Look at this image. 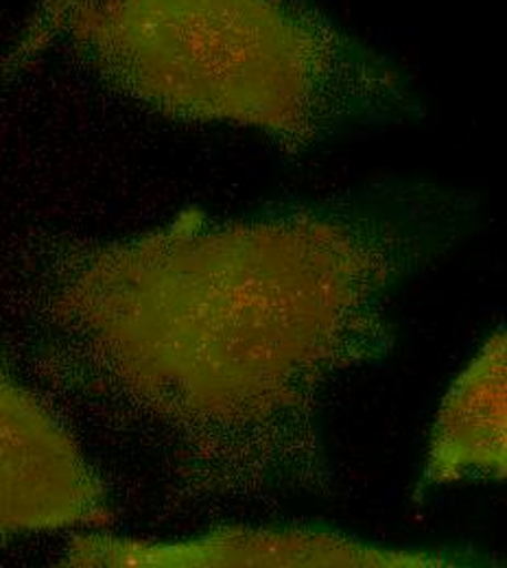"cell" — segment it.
Listing matches in <instances>:
<instances>
[{
  "instance_id": "cell-4",
  "label": "cell",
  "mask_w": 507,
  "mask_h": 568,
  "mask_svg": "<svg viewBox=\"0 0 507 568\" xmlns=\"http://www.w3.org/2000/svg\"><path fill=\"white\" fill-rule=\"evenodd\" d=\"M74 567H209V565H418L414 556H394L326 536L230 531L200 542L151 545L114 538H81Z\"/></svg>"
},
{
  "instance_id": "cell-3",
  "label": "cell",
  "mask_w": 507,
  "mask_h": 568,
  "mask_svg": "<svg viewBox=\"0 0 507 568\" xmlns=\"http://www.w3.org/2000/svg\"><path fill=\"white\" fill-rule=\"evenodd\" d=\"M103 514L101 484L71 435L0 367V534L67 529Z\"/></svg>"
},
{
  "instance_id": "cell-5",
  "label": "cell",
  "mask_w": 507,
  "mask_h": 568,
  "mask_svg": "<svg viewBox=\"0 0 507 568\" xmlns=\"http://www.w3.org/2000/svg\"><path fill=\"white\" fill-rule=\"evenodd\" d=\"M495 337L455 383L435 428L427 477H501L506 470V353Z\"/></svg>"
},
{
  "instance_id": "cell-2",
  "label": "cell",
  "mask_w": 507,
  "mask_h": 568,
  "mask_svg": "<svg viewBox=\"0 0 507 568\" xmlns=\"http://www.w3.org/2000/svg\"><path fill=\"white\" fill-rule=\"evenodd\" d=\"M49 51L164 116L287 151L420 114L405 71L317 0H36L4 64Z\"/></svg>"
},
{
  "instance_id": "cell-1",
  "label": "cell",
  "mask_w": 507,
  "mask_h": 568,
  "mask_svg": "<svg viewBox=\"0 0 507 568\" xmlns=\"http://www.w3.org/2000/svg\"><path fill=\"white\" fill-rule=\"evenodd\" d=\"M468 225V202L427 184H378L234 221L182 214L85 252L62 315L166 414L274 412L337 351L372 281Z\"/></svg>"
}]
</instances>
